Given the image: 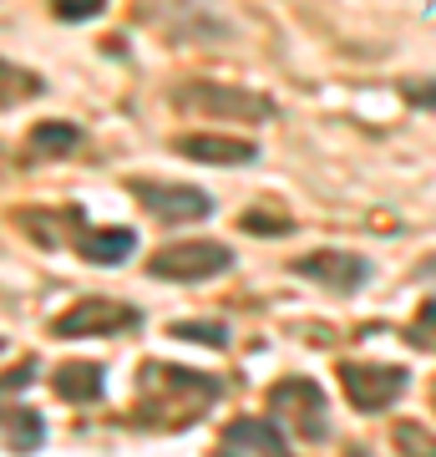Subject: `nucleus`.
<instances>
[{"label": "nucleus", "mask_w": 436, "mask_h": 457, "mask_svg": "<svg viewBox=\"0 0 436 457\" xmlns=\"http://www.w3.org/2000/svg\"><path fill=\"white\" fill-rule=\"evenodd\" d=\"M168 102H173L178 112L213 117V122H275L279 117V102L269 97V92L234 87V82H209V77L168 87Z\"/></svg>", "instance_id": "nucleus-1"}, {"label": "nucleus", "mask_w": 436, "mask_h": 457, "mask_svg": "<svg viewBox=\"0 0 436 457\" xmlns=\"http://www.w3.org/2000/svg\"><path fill=\"white\" fill-rule=\"evenodd\" d=\"M228 270H234V249L218 239H178V245L152 249V260H147V275L168 279V285H203Z\"/></svg>", "instance_id": "nucleus-2"}, {"label": "nucleus", "mask_w": 436, "mask_h": 457, "mask_svg": "<svg viewBox=\"0 0 436 457\" xmlns=\"http://www.w3.org/2000/svg\"><path fill=\"white\" fill-rule=\"evenodd\" d=\"M340 386H345L350 407L375 417V411H391L401 402V392L411 386V371L406 366H381V361H340Z\"/></svg>", "instance_id": "nucleus-3"}, {"label": "nucleus", "mask_w": 436, "mask_h": 457, "mask_svg": "<svg viewBox=\"0 0 436 457\" xmlns=\"http://www.w3.org/2000/svg\"><path fill=\"white\" fill-rule=\"evenodd\" d=\"M269 411L275 422H284L294 437L305 442H325L330 437V417H325V392L309 381V376H290L269 392Z\"/></svg>", "instance_id": "nucleus-4"}, {"label": "nucleus", "mask_w": 436, "mask_h": 457, "mask_svg": "<svg viewBox=\"0 0 436 457\" xmlns=\"http://www.w3.org/2000/svg\"><path fill=\"white\" fill-rule=\"evenodd\" d=\"M300 279H309V285H320V290L330 295H356L371 285V260L366 254H356V249H315V254H300V260L290 264Z\"/></svg>", "instance_id": "nucleus-5"}, {"label": "nucleus", "mask_w": 436, "mask_h": 457, "mask_svg": "<svg viewBox=\"0 0 436 457\" xmlns=\"http://www.w3.org/2000/svg\"><path fill=\"white\" fill-rule=\"evenodd\" d=\"M128 194L143 204L152 219L162 224H193V219H209L213 213V198L193 183H158V179H132Z\"/></svg>", "instance_id": "nucleus-6"}, {"label": "nucleus", "mask_w": 436, "mask_h": 457, "mask_svg": "<svg viewBox=\"0 0 436 457\" xmlns=\"http://www.w3.org/2000/svg\"><path fill=\"white\" fill-rule=\"evenodd\" d=\"M143 326V311H132L122 300H81L66 315L51 320V336L62 341H86V336H122V330Z\"/></svg>", "instance_id": "nucleus-7"}, {"label": "nucleus", "mask_w": 436, "mask_h": 457, "mask_svg": "<svg viewBox=\"0 0 436 457\" xmlns=\"http://www.w3.org/2000/svg\"><path fill=\"white\" fill-rule=\"evenodd\" d=\"M173 153L188 158V163H209V168L259 163V147L249 137H224V132H183V137H173Z\"/></svg>", "instance_id": "nucleus-8"}, {"label": "nucleus", "mask_w": 436, "mask_h": 457, "mask_svg": "<svg viewBox=\"0 0 436 457\" xmlns=\"http://www.w3.org/2000/svg\"><path fill=\"white\" fill-rule=\"evenodd\" d=\"M213 457H294L284 432H275V422H259V417H239L228 422L224 442Z\"/></svg>", "instance_id": "nucleus-9"}, {"label": "nucleus", "mask_w": 436, "mask_h": 457, "mask_svg": "<svg viewBox=\"0 0 436 457\" xmlns=\"http://www.w3.org/2000/svg\"><path fill=\"white\" fill-rule=\"evenodd\" d=\"M81 143H86V132H81L77 122H66V117H46V122H36V128L26 132V153H31L36 163L71 158Z\"/></svg>", "instance_id": "nucleus-10"}, {"label": "nucleus", "mask_w": 436, "mask_h": 457, "mask_svg": "<svg viewBox=\"0 0 436 457\" xmlns=\"http://www.w3.org/2000/svg\"><path fill=\"white\" fill-rule=\"evenodd\" d=\"M51 386H56V396L71 402V407H92V402H102L107 376H102L97 361H66V366L51 371Z\"/></svg>", "instance_id": "nucleus-11"}, {"label": "nucleus", "mask_w": 436, "mask_h": 457, "mask_svg": "<svg viewBox=\"0 0 436 457\" xmlns=\"http://www.w3.org/2000/svg\"><path fill=\"white\" fill-rule=\"evenodd\" d=\"M77 254L86 264H122L137 254V228H86L77 239Z\"/></svg>", "instance_id": "nucleus-12"}, {"label": "nucleus", "mask_w": 436, "mask_h": 457, "mask_svg": "<svg viewBox=\"0 0 436 457\" xmlns=\"http://www.w3.org/2000/svg\"><path fill=\"white\" fill-rule=\"evenodd\" d=\"M46 92V77L41 71H31V66L11 62V56H0V112L5 107H21V102H31Z\"/></svg>", "instance_id": "nucleus-13"}, {"label": "nucleus", "mask_w": 436, "mask_h": 457, "mask_svg": "<svg viewBox=\"0 0 436 457\" xmlns=\"http://www.w3.org/2000/svg\"><path fill=\"white\" fill-rule=\"evenodd\" d=\"M168 336H178V341H203V345H228V330L218 326V320H213V326H203V320H173Z\"/></svg>", "instance_id": "nucleus-14"}, {"label": "nucleus", "mask_w": 436, "mask_h": 457, "mask_svg": "<svg viewBox=\"0 0 436 457\" xmlns=\"http://www.w3.org/2000/svg\"><path fill=\"white\" fill-rule=\"evenodd\" d=\"M51 11H56L62 26H81V21L102 16V11H107V0H51Z\"/></svg>", "instance_id": "nucleus-15"}, {"label": "nucleus", "mask_w": 436, "mask_h": 457, "mask_svg": "<svg viewBox=\"0 0 436 457\" xmlns=\"http://www.w3.org/2000/svg\"><path fill=\"white\" fill-rule=\"evenodd\" d=\"M396 447H401L406 457H436V442L426 437L416 422H401V427H396Z\"/></svg>", "instance_id": "nucleus-16"}, {"label": "nucleus", "mask_w": 436, "mask_h": 457, "mask_svg": "<svg viewBox=\"0 0 436 457\" xmlns=\"http://www.w3.org/2000/svg\"><path fill=\"white\" fill-rule=\"evenodd\" d=\"M239 224L243 228H249V234H264V239H284V234H290V219H279V213H243V219H239Z\"/></svg>", "instance_id": "nucleus-17"}, {"label": "nucleus", "mask_w": 436, "mask_h": 457, "mask_svg": "<svg viewBox=\"0 0 436 457\" xmlns=\"http://www.w3.org/2000/svg\"><path fill=\"white\" fill-rule=\"evenodd\" d=\"M401 97L411 102V107H426V112H436V77H406L401 82Z\"/></svg>", "instance_id": "nucleus-18"}, {"label": "nucleus", "mask_w": 436, "mask_h": 457, "mask_svg": "<svg viewBox=\"0 0 436 457\" xmlns=\"http://www.w3.org/2000/svg\"><path fill=\"white\" fill-rule=\"evenodd\" d=\"M21 453H36L41 447V411H21Z\"/></svg>", "instance_id": "nucleus-19"}, {"label": "nucleus", "mask_w": 436, "mask_h": 457, "mask_svg": "<svg viewBox=\"0 0 436 457\" xmlns=\"http://www.w3.org/2000/svg\"><path fill=\"white\" fill-rule=\"evenodd\" d=\"M31 371H36V366H31V361H26V366H21L16 376H0V396H5V392H21V386L31 381Z\"/></svg>", "instance_id": "nucleus-20"}, {"label": "nucleus", "mask_w": 436, "mask_h": 457, "mask_svg": "<svg viewBox=\"0 0 436 457\" xmlns=\"http://www.w3.org/2000/svg\"><path fill=\"white\" fill-rule=\"evenodd\" d=\"M421 330H436V300H426V305H421V315H416V336Z\"/></svg>", "instance_id": "nucleus-21"}, {"label": "nucleus", "mask_w": 436, "mask_h": 457, "mask_svg": "<svg viewBox=\"0 0 436 457\" xmlns=\"http://www.w3.org/2000/svg\"><path fill=\"white\" fill-rule=\"evenodd\" d=\"M421 275H426V279H436V254H426V260H421Z\"/></svg>", "instance_id": "nucleus-22"}, {"label": "nucleus", "mask_w": 436, "mask_h": 457, "mask_svg": "<svg viewBox=\"0 0 436 457\" xmlns=\"http://www.w3.org/2000/svg\"><path fill=\"white\" fill-rule=\"evenodd\" d=\"M0 351H5V336H0Z\"/></svg>", "instance_id": "nucleus-23"}]
</instances>
